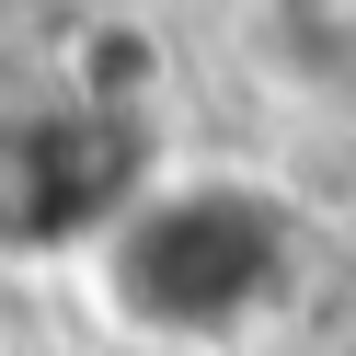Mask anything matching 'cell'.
Listing matches in <instances>:
<instances>
[{
  "mask_svg": "<svg viewBox=\"0 0 356 356\" xmlns=\"http://www.w3.org/2000/svg\"><path fill=\"white\" fill-rule=\"evenodd\" d=\"M322 218L276 161H149L70 253V287L138 356H253L310 299Z\"/></svg>",
  "mask_w": 356,
  "mask_h": 356,
  "instance_id": "cell-1",
  "label": "cell"
},
{
  "mask_svg": "<svg viewBox=\"0 0 356 356\" xmlns=\"http://www.w3.org/2000/svg\"><path fill=\"white\" fill-rule=\"evenodd\" d=\"M253 47L287 104H356V0H253Z\"/></svg>",
  "mask_w": 356,
  "mask_h": 356,
  "instance_id": "cell-2",
  "label": "cell"
}]
</instances>
